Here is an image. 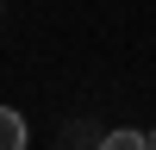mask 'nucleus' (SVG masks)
I'll list each match as a JSON object with an SVG mask.
<instances>
[{"mask_svg": "<svg viewBox=\"0 0 156 150\" xmlns=\"http://www.w3.org/2000/svg\"><path fill=\"white\" fill-rule=\"evenodd\" d=\"M25 138H31V131H25V119H19L12 106H0V150H25Z\"/></svg>", "mask_w": 156, "mask_h": 150, "instance_id": "1", "label": "nucleus"}, {"mask_svg": "<svg viewBox=\"0 0 156 150\" xmlns=\"http://www.w3.org/2000/svg\"><path fill=\"white\" fill-rule=\"evenodd\" d=\"M100 150H150V138H144V131H106Z\"/></svg>", "mask_w": 156, "mask_h": 150, "instance_id": "2", "label": "nucleus"}, {"mask_svg": "<svg viewBox=\"0 0 156 150\" xmlns=\"http://www.w3.org/2000/svg\"><path fill=\"white\" fill-rule=\"evenodd\" d=\"M144 138H150V150H156V131H144Z\"/></svg>", "mask_w": 156, "mask_h": 150, "instance_id": "3", "label": "nucleus"}]
</instances>
